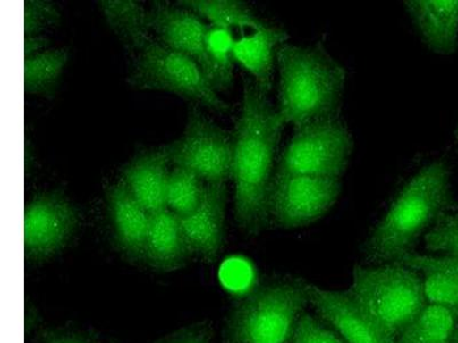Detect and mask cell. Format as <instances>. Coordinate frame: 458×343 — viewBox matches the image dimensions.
Segmentation results:
<instances>
[{
  "label": "cell",
  "mask_w": 458,
  "mask_h": 343,
  "mask_svg": "<svg viewBox=\"0 0 458 343\" xmlns=\"http://www.w3.org/2000/svg\"><path fill=\"white\" fill-rule=\"evenodd\" d=\"M284 122L267 96L255 83L245 84L242 109L236 122L232 179L235 219L249 235L268 227L269 191Z\"/></svg>",
  "instance_id": "cell-1"
},
{
  "label": "cell",
  "mask_w": 458,
  "mask_h": 343,
  "mask_svg": "<svg viewBox=\"0 0 458 343\" xmlns=\"http://www.w3.org/2000/svg\"><path fill=\"white\" fill-rule=\"evenodd\" d=\"M456 210L451 171L443 161L423 167L404 185L372 229L363 255L369 264L399 263L412 253L420 237L445 214Z\"/></svg>",
  "instance_id": "cell-2"
},
{
  "label": "cell",
  "mask_w": 458,
  "mask_h": 343,
  "mask_svg": "<svg viewBox=\"0 0 458 343\" xmlns=\"http://www.w3.org/2000/svg\"><path fill=\"white\" fill-rule=\"evenodd\" d=\"M276 63V112L284 125L296 129L306 122L339 117L346 71L325 45L304 47L285 43L277 51Z\"/></svg>",
  "instance_id": "cell-3"
},
{
  "label": "cell",
  "mask_w": 458,
  "mask_h": 343,
  "mask_svg": "<svg viewBox=\"0 0 458 343\" xmlns=\"http://www.w3.org/2000/svg\"><path fill=\"white\" fill-rule=\"evenodd\" d=\"M349 291L386 343H394L428 304L420 273L401 263L355 265Z\"/></svg>",
  "instance_id": "cell-4"
},
{
  "label": "cell",
  "mask_w": 458,
  "mask_h": 343,
  "mask_svg": "<svg viewBox=\"0 0 458 343\" xmlns=\"http://www.w3.org/2000/svg\"><path fill=\"white\" fill-rule=\"evenodd\" d=\"M309 304L308 281L284 279L258 286L229 316L226 343H292Z\"/></svg>",
  "instance_id": "cell-5"
},
{
  "label": "cell",
  "mask_w": 458,
  "mask_h": 343,
  "mask_svg": "<svg viewBox=\"0 0 458 343\" xmlns=\"http://www.w3.org/2000/svg\"><path fill=\"white\" fill-rule=\"evenodd\" d=\"M129 80L138 89L174 94L219 113L229 110L194 60L157 39L151 38L137 52Z\"/></svg>",
  "instance_id": "cell-6"
},
{
  "label": "cell",
  "mask_w": 458,
  "mask_h": 343,
  "mask_svg": "<svg viewBox=\"0 0 458 343\" xmlns=\"http://www.w3.org/2000/svg\"><path fill=\"white\" fill-rule=\"evenodd\" d=\"M352 151L353 140L341 118L306 122L294 129L276 172L341 180Z\"/></svg>",
  "instance_id": "cell-7"
},
{
  "label": "cell",
  "mask_w": 458,
  "mask_h": 343,
  "mask_svg": "<svg viewBox=\"0 0 458 343\" xmlns=\"http://www.w3.org/2000/svg\"><path fill=\"white\" fill-rule=\"evenodd\" d=\"M341 191V180L276 171L269 191V222L282 229L309 226L328 213Z\"/></svg>",
  "instance_id": "cell-8"
},
{
  "label": "cell",
  "mask_w": 458,
  "mask_h": 343,
  "mask_svg": "<svg viewBox=\"0 0 458 343\" xmlns=\"http://www.w3.org/2000/svg\"><path fill=\"white\" fill-rule=\"evenodd\" d=\"M169 146L174 166L194 172L206 183H226L232 178L234 138L191 109L185 132Z\"/></svg>",
  "instance_id": "cell-9"
},
{
  "label": "cell",
  "mask_w": 458,
  "mask_h": 343,
  "mask_svg": "<svg viewBox=\"0 0 458 343\" xmlns=\"http://www.w3.org/2000/svg\"><path fill=\"white\" fill-rule=\"evenodd\" d=\"M80 214L63 194L36 196L24 211V256L32 264L51 260L71 242Z\"/></svg>",
  "instance_id": "cell-10"
},
{
  "label": "cell",
  "mask_w": 458,
  "mask_h": 343,
  "mask_svg": "<svg viewBox=\"0 0 458 343\" xmlns=\"http://www.w3.org/2000/svg\"><path fill=\"white\" fill-rule=\"evenodd\" d=\"M226 183H206L198 207L179 216L191 255L214 264L222 255L226 220Z\"/></svg>",
  "instance_id": "cell-11"
},
{
  "label": "cell",
  "mask_w": 458,
  "mask_h": 343,
  "mask_svg": "<svg viewBox=\"0 0 458 343\" xmlns=\"http://www.w3.org/2000/svg\"><path fill=\"white\" fill-rule=\"evenodd\" d=\"M148 21L159 43L191 57L202 68L211 27L203 18L185 6L157 2L148 11Z\"/></svg>",
  "instance_id": "cell-12"
},
{
  "label": "cell",
  "mask_w": 458,
  "mask_h": 343,
  "mask_svg": "<svg viewBox=\"0 0 458 343\" xmlns=\"http://www.w3.org/2000/svg\"><path fill=\"white\" fill-rule=\"evenodd\" d=\"M229 39L236 63L250 73L258 89L267 96L273 86L277 51L288 42V32L260 21L240 29Z\"/></svg>",
  "instance_id": "cell-13"
},
{
  "label": "cell",
  "mask_w": 458,
  "mask_h": 343,
  "mask_svg": "<svg viewBox=\"0 0 458 343\" xmlns=\"http://www.w3.org/2000/svg\"><path fill=\"white\" fill-rule=\"evenodd\" d=\"M310 304L346 343H386L359 308L349 289H327L308 283Z\"/></svg>",
  "instance_id": "cell-14"
},
{
  "label": "cell",
  "mask_w": 458,
  "mask_h": 343,
  "mask_svg": "<svg viewBox=\"0 0 458 343\" xmlns=\"http://www.w3.org/2000/svg\"><path fill=\"white\" fill-rule=\"evenodd\" d=\"M107 200L114 240L118 251L131 263H143L151 214L134 198L121 180L108 188Z\"/></svg>",
  "instance_id": "cell-15"
},
{
  "label": "cell",
  "mask_w": 458,
  "mask_h": 343,
  "mask_svg": "<svg viewBox=\"0 0 458 343\" xmlns=\"http://www.w3.org/2000/svg\"><path fill=\"white\" fill-rule=\"evenodd\" d=\"M169 146L138 155L123 170L121 181L149 214L166 210V190L171 171Z\"/></svg>",
  "instance_id": "cell-16"
},
{
  "label": "cell",
  "mask_w": 458,
  "mask_h": 343,
  "mask_svg": "<svg viewBox=\"0 0 458 343\" xmlns=\"http://www.w3.org/2000/svg\"><path fill=\"white\" fill-rule=\"evenodd\" d=\"M404 6L429 50L441 55L456 52L458 0H408Z\"/></svg>",
  "instance_id": "cell-17"
},
{
  "label": "cell",
  "mask_w": 458,
  "mask_h": 343,
  "mask_svg": "<svg viewBox=\"0 0 458 343\" xmlns=\"http://www.w3.org/2000/svg\"><path fill=\"white\" fill-rule=\"evenodd\" d=\"M191 255L179 216L167 208L151 214L143 263L154 271L172 272L185 267Z\"/></svg>",
  "instance_id": "cell-18"
},
{
  "label": "cell",
  "mask_w": 458,
  "mask_h": 343,
  "mask_svg": "<svg viewBox=\"0 0 458 343\" xmlns=\"http://www.w3.org/2000/svg\"><path fill=\"white\" fill-rule=\"evenodd\" d=\"M399 263L419 272L428 304L458 310V256L409 253Z\"/></svg>",
  "instance_id": "cell-19"
},
{
  "label": "cell",
  "mask_w": 458,
  "mask_h": 343,
  "mask_svg": "<svg viewBox=\"0 0 458 343\" xmlns=\"http://www.w3.org/2000/svg\"><path fill=\"white\" fill-rule=\"evenodd\" d=\"M108 26L130 51L139 52L153 38L148 12L134 0H102L99 3Z\"/></svg>",
  "instance_id": "cell-20"
},
{
  "label": "cell",
  "mask_w": 458,
  "mask_h": 343,
  "mask_svg": "<svg viewBox=\"0 0 458 343\" xmlns=\"http://www.w3.org/2000/svg\"><path fill=\"white\" fill-rule=\"evenodd\" d=\"M68 60L64 48L24 57V91L43 97L55 96Z\"/></svg>",
  "instance_id": "cell-21"
},
{
  "label": "cell",
  "mask_w": 458,
  "mask_h": 343,
  "mask_svg": "<svg viewBox=\"0 0 458 343\" xmlns=\"http://www.w3.org/2000/svg\"><path fill=\"white\" fill-rule=\"evenodd\" d=\"M456 321L455 310L428 304L394 343H452Z\"/></svg>",
  "instance_id": "cell-22"
},
{
  "label": "cell",
  "mask_w": 458,
  "mask_h": 343,
  "mask_svg": "<svg viewBox=\"0 0 458 343\" xmlns=\"http://www.w3.org/2000/svg\"><path fill=\"white\" fill-rule=\"evenodd\" d=\"M234 63L231 39L226 32L211 26L207 38L206 60L200 69L216 92L231 88Z\"/></svg>",
  "instance_id": "cell-23"
},
{
  "label": "cell",
  "mask_w": 458,
  "mask_h": 343,
  "mask_svg": "<svg viewBox=\"0 0 458 343\" xmlns=\"http://www.w3.org/2000/svg\"><path fill=\"white\" fill-rule=\"evenodd\" d=\"M204 188H206V182L194 172L174 166L167 183V210L178 216L190 214L198 207Z\"/></svg>",
  "instance_id": "cell-24"
},
{
  "label": "cell",
  "mask_w": 458,
  "mask_h": 343,
  "mask_svg": "<svg viewBox=\"0 0 458 343\" xmlns=\"http://www.w3.org/2000/svg\"><path fill=\"white\" fill-rule=\"evenodd\" d=\"M428 251L458 256V212L445 214L425 236Z\"/></svg>",
  "instance_id": "cell-25"
},
{
  "label": "cell",
  "mask_w": 458,
  "mask_h": 343,
  "mask_svg": "<svg viewBox=\"0 0 458 343\" xmlns=\"http://www.w3.org/2000/svg\"><path fill=\"white\" fill-rule=\"evenodd\" d=\"M60 21L55 4L44 0L24 2V37L39 36Z\"/></svg>",
  "instance_id": "cell-26"
},
{
  "label": "cell",
  "mask_w": 458,
  "mask_h": 343,
  "mask_svg": "<svg viewBox=\"0 0 458 343\" xmlns=\"http://www.w3.org/2000/svg\"><path fill=\"white\" fill-rule=\"evenodd\" d=\"M292 343H346L325 322L302 313L294 328Z\"/></svg>",
  "instance_id": "cell-27"
},
{
  "label": "cell",
  "mask_w": 458,
  "mask_h": 343,
  "mask_svg": "<svg viewBox=\"0 0 458 343\" xmlns=\"http://www.w3.org/2000/svg\"><path fill=\"white\" fill-rule=\"evenodd\" d=\"M211 330L206 324H195L177 330L158 343H211Z\"/></svg>",
  "instance_id": "cell-28"
},
{
  "label": "cell",
  "mask_w": 458,
  "mask_h": 343,
  "mask_svg": "<svg viewBox=\"0 0 458 343\" xmlns=\"http://www.w3.org/2000/svg\"><path fill=\"white\" fill-rule=\"evenodd\" d=\"M42 343H93L75 334L63 330H47L42 333Z\"/></svg>",
  "instance_id": "cell-29"
},
{
  "label": "cell",
  "mask_w": 458,
  "mask_h": 343,
  "mask_svg": "<svg viewBox=\"0 0 458 343\" xmlns=\"http://www.w3.org/2000/svg\"><path fill=\"white\" fill-rule=\"evenodd\" d=\"M48 40L42 35L24 37V57L37 54V53L47 51Z\"/></svg>",
  "instance_id": "cell-30"
},
{
  "label": "cell",
  "mask_w": 458,
  "mask_h": 343,
  "mask_svg": "<svg viewBox=\"0 0 458 343\" xmlns=\"http://www.w3.org/2000/svg\"><path fill=\"white\" fill-rule=\"evenodd\" d=\"M456 314H457L456 328H455V330H454L452 343H458V310H457Z\"/></svg>",
  "instance_id": "cell-31"
},
{
  "label": "cell",
  "mask_w": 458,
  "mask_h": 343,
  "mask_svg": "<svg viewBox=\"0 0 458 343\" xmlns=\"http://www.w3.org/2000/svg\"><path fill=\"white\" fill-rule=\"evenodd\" d=\"M456 137H457V138H458V129H457V130H456Z\"/></svg>",
  "instance_id": "cell-32"
}]
</instances>
